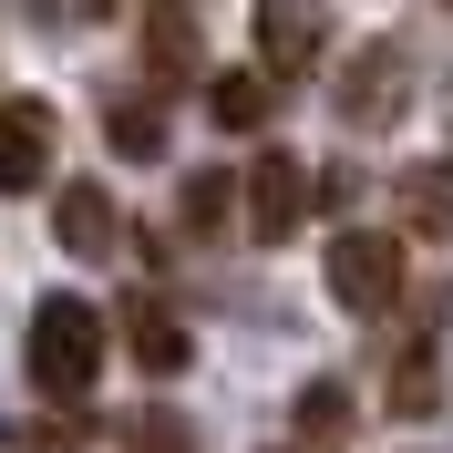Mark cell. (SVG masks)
<instances>
[{
  "instance_id": "obj_5",
  "label": "cell",
  "mask_w": 453,
  "mask_h": 453,
  "mask_svg": "<svg viewBox=\"0 0 453 453\" xmlns=\"http://www.w3.org/2000/svg\"><path fill=\"white\" fill-rule=\"evenodd\" d=\"M248 42H257V62H268L279 83H299V73L330 62V21H319V0H257V11H248Z\"/></svg>"
},
{
  "instance_id": "obj_14",
  "label": "cell",
  "mask_w": 453,
  "mask_h": 453,
  "mask_svg": "<svg viewBox=\"0 0 453 453\" xmlns=\"http://www.w3.org/2000/svg\"><path fill=\"white\" fill-rule=\"evenodd\" d=\"M104 134L124 144V155H165V104H113Z\"/></svg>"
},
{
  "instance_id": "obj_16",
  "label": "cell",
  "mask_w": 453,
  "mask_h": 453,
  "mask_svg": "<svg viewBox=\"0 0 453 453\" xmlns=\"http://www.w3.org/2000/svg\"><path fill=\"white\" fill-rule=\"evenodd\" d=\"M226 206H237V175H196V186H186V226H226Z\"/></svg>"
},
{
  "instance_id": "obj_3",
  "label": "cell",
  "mask_w": 453,
  "mask_h": 453,
  "mask_svg": "<svg viewBox=\"0 0 453 453\" xmlns=\"http://www.w3.org/2000/svg\"><path fill=\"white\" fill-rule=\"evenodd\" d=\"M330 299L350 319L402 310V226H340L330 237Z\"/></svg>"
},
{
  "instance_id": "obj_7",
  "label": "cell",
  "mask_w": 453,
  "mask_h": 453,
  "mask_svg": "<svg viewBox=\"0 0 453 453\" xmlns=\"http://www.w3.org/2000/svg\"><path fill=\"white\" fill-rule=\"evenodd\" d=\"M52 248L62 257H113L124 248V217H113V196L93 186V175H73V186L52 196Z\"/></svg>"
},
{
  "instance_id": "obj_12",
  "label": "cell",
  "mask_w": 453,
  "mask_h": 453,
  "mask_svg": "<svg viewBox=\"0 0 453 453\" xmlns=\"http://www.w3.org/2000/svg\"><path fill=\"white\" fill-rule=\"evenodd\" d=\"M299 443H350V392H340V381H310V392H299Z\"/></svg>"
},
{
  "instance_id": "obj_13",
  "label": "cell",
  "mask_w": 453,
  "mask_h": 453,
  "mask_svg": "<svg viewBox=\"0 0 453 453\" xmlns=\"http://www.w3.org/2000/svg\"><path fill=\"white\" fill-rule=\"evenodd\" d=\"M93 443V423H83V402H52L42 423H21L11 433V453H83Z\"/></svg>"
},
{
  "instance_id": "obj_6",
  "label": "cell",
  "mask_w": 453,
  "mask_h": 453,
  "mask_svg": "<svg viewBox=\"0 0 453 453\" xmlns=\"http://www.w3.org/2000/svg\"><path fill=\"white\" fill-rule=\"evenodd\" d=\"M52 104H0V196H31L52 186Z\"/></svg>"
},
{
  "instance_id": "obj_8",
  "label": "cell",
  "mask_w": 453,
  "mask_h": 453,
  "mask_svg": "<svg viewBox=\"0 0 453 453\" xmlns=\"http://www.w3.org/2000/svg\"><path fill=\"white\" fill-rule=\"evenodd\" d=\"M113 319H124V350H134L144 371H186V361H196V340L175 330V310H155V299H124Z\"/></svg>"
},
{
  "instance_id": "obj_18",
  "label": "cell",
  "mask_w": 453,
  "mask_h": 453,
  "mask_svg": "<svg viewBox=\"0 0 453 453\" xmlns=\"http://www.w3.org/2000/svg\"><path fill=\"white\" fill-rule=\"evenodd\" d=\"M443 11H453V0H443Z\"/></svg>"
},
{
  "instance_id": "obj_10",
  "label": "cell",
  "mask_w": 453,
  "mask_h": 453,
  "mask_svg": "<svg viewBox=\"0 0 453 453\" xmlns=\"http://www.w3.org/2000/svg\"><path fill=\"white\" fill-rule=\"evenodd\" d=\"M402 237H453V155L402 175Z\"/></svg>"
},
{
  "instance_id": "obj_9",
  "label": "cell",
  "mask_w": 453,
  "mask_h": 453,
  "mask_svg": "<svg viewBox=\"0 0 453 453\" xmlns=\"http://www.w3.org/2000/svg\"><path fill=\"white\" fill-rule=\"evenodd\" d=\"M206 113H217L226 134H257V124L279 113V73H268V62H257V73H217V83H206Z\"/></svg>"
},
{
  "instance_id": "obj_1",
  "label": "cell",
  "mask_w": 453,
  "mask_h": 453,
  "mask_svg": "<svg viewBox=\"0 0 453 453\" xmlns=\"http://www.w3.org/2000/svg\"><path fill=\"white\" fill-rule=\"evenodd\" d=\"M104 350H113V319L93 310V299H73V288H52V299L31 310V330H21V371H31L42 402H83L93 371H104Z\"/></svg>"
},
{
  "instance_id": "obj_4",
  "label": "cell",
  "mask_w": 453,
  "mask_h": 453,
  "mask_svg": "<svg viewBox=\"0 0 453 453\" xmlns=\"http://www.w3.org/2000/svg\"><path fill=\"white\" fill-rule=\"evenodd\" d=\"M237 196H248V237L257 248H279V237H299L310 226V206H319V186H310V165L299 155H248V175H237Z\"/></svg>"
},
{
  "instance_id": "obj_17",
  "label": "cell",
  "mask_w": 453,
  "mask_h": 453,
  "mask_svg": "<svg viewBox=\"0 0 453 453\" xmlns=\"http://www.w3.org/2000/svg\"><path fill=\"white\" fill-rule=\"evenodd\" d=\"M83 11H113V0H83Z\"/></svg>"
},
{
  "instance_id": "obj_15",
  "label": "cell",
  "mask_w": 453,
  "mask_h": 453,
  "mask_svg": "<svg viewBox=\"0 0 453 453\" xmlns=\"http://www.w3.org/2000/svg\"><path fill=\"white\" fill-rule=\"evenodd\" d=\"M124 453H196V433L175 423V412H134L124 423Z\"/></svg>"
},
{
  "instance_id": "obj_2",
  "label": "cell",
  "mask_w": 453,
  "mask_h": 453,
  "mask_svg": "<svg viewBox=\"0 0 453 453\" xmlns=\"http://www.w3.org/2000/svg\"><path fill=\"white\" fill-rule=\"evenodd\" d=\"M340 124L350 134H381V124H402V104H412V42L402 31H371L361 52H350V73L330 83Z\"/></svg>"
},
{
  "instance_id": "obj_11",
  "label": "cell",
  "mask_w": 453,
  "mask_h": 453,
  "mask_svg": "<svg viewBox=\"0 0 453 453\" xmlns=\"http://www.w3.org/2000/svg\"><path fill=\"white\" fill-rule=\"evenodd\" d=\"M392 412H412V423L443 412V361H433V340H412V350L392 361Z\"/></svg>"
}]
</instances>
